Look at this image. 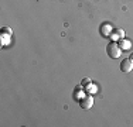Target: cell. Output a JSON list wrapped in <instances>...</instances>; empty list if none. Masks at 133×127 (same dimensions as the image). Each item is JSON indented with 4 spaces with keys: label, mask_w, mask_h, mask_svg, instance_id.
Masks as SVG:
<instances>
[{
    "label": "cell",
    "mask_w": 133,
    "mask_h": 127,
    "mask_svg": "<svg viewBox=\"0 0 133 127\" xmlns=\"http://www.w3.org/2000/svg\"><path fill=\"white\" fill-rule=\"evenodd\" d=\"M106 54L110 57V58L116 59L120 57V54H122V48L119 47L118 43H115V41H112V43H109L106 45Z\"/></svg>",
    "instance_id": "obj_1"
},
{
    "label": "cell",
    "mask_w": 133,
    "mask_h": 127,
    "mask_svg": "<svg viewBox=\"0 0 133 127\" xmlns=\"http://www.w3.org/2000/svg\"><path fill=\"white\" fill-rule=\"evenodd\" d=\"M79 106H81L84 110L91 109V107L94 106V99H92V96H91V95H87V96H84L82 99H79Z\"/></svg>",
    "instance_id": "obj_2"
},
{
    "label": "cell",
    "mask_w": 133,
    "mask_h": 127,
    "mask_svg": "<svg viewBox=\"0 0 133 127\" xmlns=\"http://www.w3.org/2000/svg\"><path fill=\"white\" fill-rule=\"evenodd\" d=\"M120 71H122V72H130V71H133V61L130 58L123 59V61H122V64H120Z\"/></svg>",
    "instance_id": "obj_3"
},
{
    "label": "cell",
    "mask_w": 133,
    "mask_h": 127,
    "mask_svg": "<svg viewBox=\"0 0 133 127\" xmlns=\"http://www.w3.org/2000/svg\"><path fill=\"white\" fill-rule=\"evenodd\" d=\"M99 31L103 37H109L112 34V25H110V23H102L99 27Z\"/></svg>",
    "instance_id": "obj_4"
},
{
    "label": "cell",
    "mask_w": 133,
    "mask_h": 127,
    "mask_svg": "<svg viewBox=\"0 0 133 127\" xmlns=\"http://www.w3.org/2000/svg\"><path fill=\"white\" fill-rule=\"evenodd\" d=\"M110 37H112L113 40H122V38L125 37V31L120 30V28H115V30H112Z\"/></svg>",
    "instance_id": "obj_5"
},
{
    "label": "cell",
    "mask_w": 133,
    "mask_h": 127,
    "mask_svg": "<svg viewBox=\"0 0 133 127\" xmlns=\"http://www.w3.org/2000/svg\"><path fill=\"white\" fill-rule=\"evenodd\" d=\"M120 45H122V50H130V47H132V43L129 40H120Z\"/></svg>",
    "instance_id": "obj_6"
},
{
    "label": "cell",
    "mask_w": 133,
    "mask_h": 127,
    "mask_svg": "<svg viewBox=\"0 0 133 127\" xmlns=\"http://www.w3.org/2000/svg\"><path fill=\"white\" fill-rule=\"evenodd\" d=\"M2 34H3V36H9V37H10V36H11V28H9V27H2Z\"/></svg>",
    "instance_id": "obj_7"
},
{
    "label": "cell",
    "mask_w": 133,
    "mask_h": 127,
    "mask_svg": "<svg viewBox=\"0 0 133 127\" xmlns=\"http://www.w3.org/2000/svg\"><path fill=\"white\" fill-rule=\"evenodd\" d=\"M130 59H132V61H133V54H132V55H130Z\"/></svg>",
    "instance_id": "obj_8"
}]
</instances>
